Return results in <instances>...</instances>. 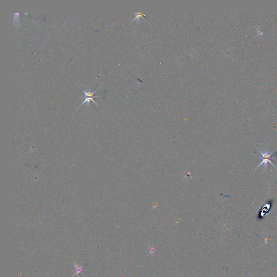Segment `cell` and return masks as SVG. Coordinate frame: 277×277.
Instances as JSON below:
<instances>
[{
  "mask_svg": "<svg viewBox=\"0 0 277 277\" xmlns=\"http://www.w3.org/2000/svg\"><path fill=\"white\" fill-rule=\"evenodd\" d=\"M99 89V88H98V89H97L96 91H94L93 92H91L90 91L88 90V91H86V90H83V92L85 94V97H92L94 96V94H95V93L97 92V91Z\"/></svg>",
  "mask_w": 277,
  "mask_h": 277,
  "instance_id": "cell-4",
  "label": "cell"
},
{
  "mask_svg": "<svg viewBox=\"0 0 277 277\" xmlns=\"http://www.w3.org/2000/svg\"><path fill=\"white\" fill-rule=\"evenodd\" d=\"M259 152L261 153V155H262V158H261V159H262V161H261V162H260V164L258 166V167H257L256 168V169L257 168H258L259 167H260V166H261V165H262V164H264V166H265V168H266L267 167V164H268V162H269V163H270L271 164H272L274 167H276L275 166L273 165V164L272 162H271V161L270 160L271 159H274L273 157H271V155H272V154H273V152H271V153H268L267 152H266L264 153H262V152H261V151H260V150H259Z\"/></svg>",
  "mask_w": 277,
  "mask_h": 277,
  "instance_id": "cell-1",
  "label": "cell"
},
{
  "mask_svg": "<svg viewBox=\"0 0 277 277\" xmlns=\"http://www.w3.org/2000/svg\"><path fill=\"white\" fill-rule=\"evenodd\" d=\"M19 16H20V13H14V19H13V20L14 22V23H15V22H18V20L19 19Z\"/></svg>",
  "mask_w": 277,
  "mask_h": 277,
  "instance_id": "cell-5",
  "label": "cell"
},
{
  "mask_svg": "<svg viewBox=\"0 0 277 277\" xmlns=\"http://www.w3.org/2000/svg\"><path fill=\"white\" fill-rule=\"evenodd\" d=\"M74 267H75V268H76V271H75V273H74V275H73V277L74 276H75V275L79 276L80 274V273H81V272H82V270H82V267H83V266H79V265H77L76 262H75V264H74Z\"/></svg>",
  "mask_w": 277,
  "mask_h": 277,
  "instance_id": "cell-3",
  "label": "cell"
},
{
  "mask_svg": "<svg viewBox=\"0 0 277 277\" xmlns=\"http://www.w3.org/2000/svg\"><path fill=\"white\" fill-rule=\"evenodd\" d=\"M98 97H99V96H92V97H85H85H84L85 101L82 103L81 105L80 106L78 107V109H78L81 106H82L84 104H85V102H87V106H89V104H90V102L91 101H93L97 106H98V104H97V103L96 102V101H94V100L93 99L94 98H98Z\"/></svg>",
  "mask_w": 277,
  "mask_h": 277,
  "instance_id": "cell-2",
  "label": "cell"
},
{
  "mask_svg": "<svg viewBox=\"0 0 277 277\" xmlns=\"http://www.w3.org/2000/svg\"><path fill=\"white\" fill-rule=\"evenodd\" d=\"M155 248H154V247L150 248V250L149 251V255H153V254L154 253V252H155Z\"/></svg>",
  "mask_w": 277,
  "mask_h": 277,
  "instance_id": "cell-6",
  "label": "cell"
}]
</instances>
